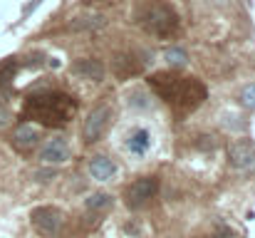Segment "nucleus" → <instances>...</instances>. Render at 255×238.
I'll return each instance as SVG.
<instances>
[{
    "mask_svg": "<svg viewBox=\"0 0 255 238\" xmlns=\"http://www.w3.org/2000/svg\"><path fill=\"white\" fill-rule=\"evenodd\" d=\"M149 84L154 87V92L169 102L173 107H183V109H196L198 104H203L206 99V84L196 77H178L171 72H156L149 77Z\"/></svg>",
    "mask_w": 255,
    "mask_h": 238,
    "instance_id": "f257e3e1",
    "label": "nucleus"
},
{
    "mask_svg": "<svg viewBox=\"0 0 255 238\" xmlns=\"http://www.w3.org/2000/svg\"><path fill=\"white\" fill-rule=\"evenodd\" d=\"M22 114L47 127H65L77 114V102L65 92H40L25 102Z\"/></svg>",
    "mask_w": 255,
    "mask_h": 238,
    "instance_id": "f03ea898",
    "label": "nucleus"
},
{
    "mask_svg": "<svg viewBox=\"0 0 255 238\" xmlns=\"http://www.w3.org/2000/svg\"><path fill=\"white\" fill-rule=\"evenodd\" d=\"M139 22L149 35H156V37H169L178 30V17L166 2H149L146 7H141Z\"/></svg>",
    "mask_w": 255,
    "mask_h": 238,
    "instance_id": "7ed1b4c3",
    "label": "nucleus"
},
{
    "mask_svg": "<svg viewBox=\"0 0 255 238\" xmlns=\"http://www.w3.org/2000/svg\"><path fill=\"white\" fill-rule=\"evenodd\" d=\"M156 191H159V179L156 176H141L124 189V204L129 209H141L156 196Z\"/></svg>",
    "mask_w": 255,
    "mask_h": 238,
    "instance_id": "20e7f679",
    "label": "nucleus"
},
{
    "mask_svg": "<svg viewBox=\"0 0 255 238\" xmlns=\"http://www.w3.org/2000/svg\"><path fill=\"white\" fill-rule=\"evenodd\" d=\"M32 226L42 234V236H57L60 229L65 226V214L55 206H37L30 214Z\"/></svg>",
    "mask_w": 255,
    "mask_h": 238,
    "instance_id": "39448f33",
    "label": "nucleus"
},
{
    "mask_svg": "<svg viewBox=\"0 0 255 238\" xmlns=\"http://www.w3.org/2000/svg\"><path fill=\"white\" fill-rule=\"evenodd\" d=\"M109 119H112V109H109L107 104H99V107H94V109L87 114L85 124H82V139H85V144H94V142L104 134Z\"/></svg>",
    "mask_w": 255,
    "mask_h": 238,
    "instance_id": "423d86ee",
    "label": "nucleus"
},
{
    "mask_svg": "<svg viewBox=\"0 0 255 238\" xmlns=\"http://www.w3.org/2000/svg\"><path fill=\"white\" fill-rule=\"evenodd\" d=\"M228 164L238 171L255 169V147L251 142H233L228 147Z\"/></svg>",
    "mask_w": 255,
    "mask_h": 238,
    "instance_id": "0eeeda50",
    "label": "nucleus"
},
{
    "mask_svg": "<svg viewBox=\"0 0 255 238\" xmlns=\"http://www.w3.org/2000/svg\"><path fill=\"white\" fill-rule=\"evenodd\" d=\"M70 157H72V149H70L67 139H62V137L47 139L40 149V161H45V164H65Z\"/></svg>",
    "mask_w": 255,
    "mask_h": 238,
    "instance_id": "6e6552de",
    "label": "nucleus"
},
{
    "mask_svg": "<svg viewBox=\"0 0 255 238\" xmlns=\"http://www.w3.org/2000/svg\"><path fill=\"white\" fill-rule=\"evenodd\" d=\"M37 142H40V132H37L30 122L17 124V127L12 129V134H10V144H12L17 152H32V149L37 147Z\"/></svg>",
    "mask_w": 255,
    "mask_h": 238,
    "instance_id": "1a4fd4ad",
    "label": "nucleus"
},
{
    "mask_svg": "<svg viewBox=\"0 0 255 238\" xmlns=\"http://www.w3.org/2000/svg\"><path fill=\"white\" fill-rule=\"evenodd\" d=\"M89 174L97 181H109L117 174V164L109 157H104V154H97V157L89 159Z\"/></svg>",
    "mask_w": 255,
    "mask_h": 238,
    "instance_id": "9d476101",
    "label": "nucleus"
},
{
    "mask_svg": "<svg viewBox=\"0 0 255 238\" xmlns=\"http://www.w3.org/2000/svg\"><path fill=\"white\" fill-rule=\"evenodd\" d=\"M72 75H82L87 79H102L104 77V65L99 60H77L72 67H70Z\"/></svg>",
    "mask_w": 255,
    "mask_h": 238,
    "instance_id": "9b49d317",
    "label": "nucleus"
},
{
    "mask_svg": "<svg viewBox=\"0 0 255 238\" xmlns=\"http://www.w3.org/2000/svg\"><path fill=\"white\" fill-rule=\"evenodd\" d=\"M149 144H151V137H149V132H146V129H139V132H134V134L129 137V142H127V149H129L131 154H144V152L149 149Z\"/></svg>",
    "mask_w": 255,
    "mask_h": 238,
    "instance_id": "f8f14e48",
    "label": "nucleus"
},
{
    "mask_svg": "<svg viewBox=\"0 0 255 238\" xmlns=\"http://www.w3.org/2000/svg\"><path fill=\"white\" fill-rule=\"evenodd\" d=\"M164 57H166V62L171 65V70H181V67H186V62H188V55H186V50H181V47H169V50L164 52Z\"/></svg>",
    "mask_w": 255,
    "mask_h": 238,
    "instance_id": "ddd939ff",
    "label": "nucleus"
},
{
    "mask_svg": "<svg viewBox=\"0 0 255 238\" xmlns=\"http://www.w3.org/2000/svg\"><path fill=\"white\" fill-rule=\"evenodd\" d=\"M102 25H104V17H102V15H87V17H77L70 27H72V30H82V27L97 30V27H102Z\"/></svg>",
    "mask_w": 255,
    "mask_h": 238,
    "instance_id": "4468645a",
    "label": "nucleus"
},
{
    "mask_svg": "<svg viewBox=\"0 0 255 238\" xmlns=\"http://www.w3.org/2000/svg\"><path fill=\"white\" fill-rule=\"evenodd\" d=\"M85 204H87V209H92V211H97V209H107V206H112V196L104 194V191H97V194H92V196L87 199Z\"/></svg>",
    "mask_w": 255,
    "mask_h": 238,
    "instance_id": "2eb2a0df",
    "label": "nucleus"
},
{
    "mask_svg": "<svg viewBox=\"0 0 255 238\" xmlns=\"http://www.w3.org/2000/svg\"><path fill=\"white\" fill-rule=\"evenodd\" d=\"M15 70H17V60H15V57L5 60V62L0 65V84L10 82V79H12V75H15Z\"/></svg>",
    "mask_w": 255,
    "mask_h": 238,
    "instance_id": "dca6fc26",
    "label": "nucleus"
},
{
    "mask_svg": "<svg viewBox=\"0 0 255 238\" xmlns=\"http://www.w3.org/2000/svg\"><path fill=\"white\" fill-rule=\"evenodd\" d=\"M241 107H246V109H255V82L253 84H246L243 87V92H241Z\"/></svg>",
    "mask_w": 255,
    "mask_h": 238,
    "instance_id": "f3484780",
    "label": "nucleus"
},
{
    "mask_svg": "<svg viewBox=\"0 0 255 238\" xmlns=\"http://www.w3.org/2000/svg\"><path fill=\"white\" fill-rule=\"evenodd\" d=\"M37 5H40V0H32V2H27V5H25V10H22V17H27V15H30V12L37 7Z\"/></svg>",
    "mask_w": 255,
    "mask_h": 238,
    "instance_id": "a211bd4d",
    "label": "nucleus"
},
{
    "mask_svg": "<svg viewBox=\"0 0 255 238\" xmlns=\"http://www.w3.org/2000/svg\"><path fill=\"white\" fill-rule=\"evenodd\" d=\"M216 238H238V236H236V234H233L231 229H221V231H218V236H216Z\"/></svg>",
    "mask_w": 255,
    "mask_h": 238,
    "instance_id": "6ab92c4d",
    "label": "nucleus"
},
{
    "mask_svg": "<svg viewBox=\"0 0 255 238\" xmlns=\"http://www.w3.org/2000/svg\"><path fill=\"white\" fill-rule=\"evenodd\" d=\"M5 99H7V92H2V89H0V104H2Z\"/></svg>",
    "mask_w": 255,
    "mask_h": 238,
    "instance_id": "aec40b11",
    "label": "nucleus"
}]
</instances>
